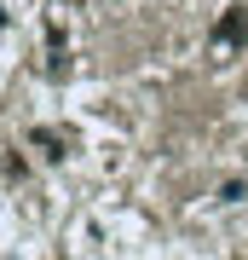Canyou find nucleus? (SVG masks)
Wrapping results in <instances>:
<instances>
[{
	"mask_svg": "<svg viewBox=\"0 0 248 260\" xmlns=\"http://www.w3.org/2000/svg\"><path fill=\"white\" fill-rule=\"evenodd\" d=\"M237 47H248V0H231L214 23V52H237Z\"/></svg>",
	"mask_w": 248,
	"mask_h": 260,
	"instance_id": "1",
	"label": "nucleus"
},
{
	"mask_svg": "<svg viewBox=\"0 0 248 260\" xmlns=\"http://www.w3.org/2000/svg\"><path fill=\"white\" fill-rule=\"evenodd\" d=\"M29 145H41L52 162H64V156H69V133H52V127H35V133H29Z\"/></svg>",
	"mask_w": 248,
	"mask_h": 260,
	"instance_id": "2",
	"label": "nucleus"
}]
</instances>
